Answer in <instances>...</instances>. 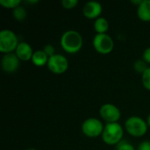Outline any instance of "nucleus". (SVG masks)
<instances>
[{"instance_id":"f257e3e1","label":"nucleus","mask_w":150,"mask_h":150,"mask_svg":"<svg viewBox=\"0 0 150 150\" xmlns=\"http://www.w3.org/2000/svg\"><path fill=\"white\" fill-rule=\"evenodd\" d=\"M61 47L68 54H76L83 47V38L81 34L74 30L66 31L61 37Z\"/></svg>"},{"instance_id":"f03ea898","label":"nucleus","mask_w":150,"mask_h":150,"mask_svg":"<svg viewBox=\"0 0 150 150\" xmlns=\"http://www.w3.org/2000/svg\"><path fill=\"white\" fill-rule=\"evenodd\" d=\"M124 130L120 123H107L102 134V139L107 145H118L123 138Z\"/></svg>"},{"instance_id":"7ed1b4c3","label":"nucleus","mask_w":150,"mask_h":150,"mask_svg":"<svg viewBox=\"0 0 150 150\" xmlns=\"http://www.w3.org/2000/svg\"><path fill=\"white\" fill-rule=\"evenodd\" d=\"M148 123L142 118L132 116L128 118L125 123L127 132L134 137H142L148 132Z\"/></svg>"},{"instance_id":"20e7f679","label":"nucleus","mask_w":150,"mask_h":150,"mask_svg":"<svg viewBox=\"0 0 150 150\" xmlns=\"http://www.w3.org/2000/svg\"><path fill=\"white\" fill-rule=\"evenodd\" d=\"M16 33L11 30H2L0 32V52L3 54L13 53L18 45Z\"/></svg>"},{"instance_id":"39448f33","label":"nucleus","mask_w":150,"mask_h":150,"mask_svg":"<svg viewBox=\"0 0 150 150\" xmlns=\"http://www.w3.org/2000/svg\"><path fill=\"white\" fill-rule=\"evenodd\" d=\"M104 128L103 123L97 118H89L82 124L83 134L90 138H96L102 135Z\"/></svg>"},{"instance_id":"423d86ee","label":"nucleus","mask_w":150,"mask_h":150,"mask_svg":"<svg viewBox=\"0 0 150 150\" xmlns=\"http://www.w3.org/2000/svg\"><path fill=\"white\" fill-rule=\"evenodd\" d=\"M93 47L98 53L108 54L113 50L114 42L112 37L106 33L96 34L93 39Z\"/></svg>"},{"instance_id":"0eeeda50","label":"nucleus","mask_w":150,"mask_h":150,"mask_svg":"<svg viewBox=\"0 0 150 150\" xmlns=\"http://www.w3.org/2000/svg\"><path fill=\"white\" fill-rule=\"evenodd\" d=\"M47 66L52 73L56 75H61L68 70L69 61L62 54H55L54 55L49 57Z\"/></svg>"},{"instance_id":"6e6552de","label":"nucleus","mask_w":150,"mask_h":150,"mask_svg":"<svg viewBox=\"0 0 150 150\" xmlns=\"http://www.w3.org/2000/svg\"><path fill=\"white\" fill-rule=\"evenodd\" d=\"M99 114L101 118L107 123H117L120 117V110L112 104H105L100 107Z\"/></svg>"},{"instance_id":"1a4fd4ad","label":"nucleus","mask_w":150,"mask_h":150,"mask_svg":"<svg viewBox=\"0 0 150 150\" xmlns=\"http://www.w3.org/2000/svg\"><path fill=\"white\" fill-rule=\"evenodd\" d=\"M19 62L20 60L15 53L5 54L1 61L2 69L6 73H14L19 68Z\"/></svg>"},{"instance_id":"9d476101","label":"nucleus","mask_w":150,"mask_h":150,"mask_svg":"<svg viewBox=\"0 0 150 150\" xmlns=\"http://www.w3.org/2000/svg\"><path fill=\"white\" fill-rule=\"evenodd\" d=\"M102 11L103 8L100 3L96 1H90L84 4L83 8V14L89 19H97L100 18L99 16L101 15Z\"/></svg>"},{"instance_id":"9b49d317","label":"nucleus","mask_w":150,"mask_h":150,"mask_svg":"<svg viewBox=\"0 0 150 150\" xmlns=\"http://www.w3.org/2000/svg\"><path fill=\"white\" fill-rule=\"evenodd\" d=\"M33 53L34 52L33 51L32 47L28 43L24 42V41L19 42L15 50V54L18 57V59L20 61H24V62L32 60Z\"/></svg>"},{"instance_id":"f8f14e48","label":"nucleus","mask_w":150,"mask_h":150,"mask_svg":"<svg viewBox=\"0 0 150 150\" xmlns=\"http://www.w3.org/2000/svg\"><path fill=\"white\" fill-rule=\"evenodd\" d=\"M137 16L144 22L150 21V0H142V4L137 7Z\"/></svg>"},{"instance_id":"ddd939ff","label":"nucleus","mask_w":150,"mask_h":150,"mask_svg":"<svg viewBox=\"0 0 150 150\" xmlns=\"http://www.w3.org/2000/svg\"><path fill=\"white\" fill-rule=\"evenodd\" d=\"M49 57L44 53L43 50H37L33 53L32 57V62L33 65L37 67H42L45 65H47Z\"/></svg>"},{"instance_id":"4468645a","label":"nucleus","mask_w":150,"mask_h":150,"mask_svg":"<svg viewBox=\"0 0 150 150\" xmlns=\"http://www.w3.org/2000/svg\"><path fill=\"white\" fill-rule=\"evenodd\" d=\"M94 29L97 33V34H103L106 33V32L109 29V23L106 18H98L94 22Z\"/></svg>"},{"instance_id":"2eb2a0df","label":"nucleus","mask_w":150,"mask_h":150,"mask_svg":"<svg viewBox=\"0 0 150 150\" xmlns=\"http://www.w3.org/2000/svg\"><path fill=\"white\" fill-rule=\"evenodd\" d=\"M26 15H27L26 10L20 5L18 6L17 8H15L14 10H12V16L18 21L25 20V18H26Z\"/></svg>"},{"instance_id":"dca6fc26","label":"nucleus","mask_w":150,"mask_h":150,"mask_svg":"<svg viewBox=\"0 0 150 150\" xmlns=\"http://www.w3.org/2000/svg\"><path fill=\"white\" fill-rule=\"evenodd\" d=\"M21 4V0H0V4L7 9L14 10Z\"/></svg>"},{"instance_id":"f3484780","label":"nucleus","mask_w":150,"mask_h":150,"mask_svg":"<svg viewBox=\"0 0 150 150\" xmlns=\"http://www.w3.org/2000/svg\"><path fill=\"white\" fill-rule=\"evenodd\" d=\"M134 69L136 70V72H138V73H140V74H143L147 69H148V63L147 62H145L142 59L141 60H137L135 62H134Z\"/></svg>"},{"instance_id":"a211bd4d","label":"nucleus","mask_w":150,"mask_h":150,"mask_svg":"<svg viewBox=\"0 0 150 150\" xmlns=\"http://www.w3.org/2000/svg\"><path fill=\"white\" fill-rule=\"evenodd\" d=\"M142 84L143 86L150 91V67L148 68V69L142 74Z\"/></svg>"},{"instance_id":"6ab92c4d","label":"nucleus","mask_w":150,"mask_h":150,"mask_svg":"<svg viewBox=\"0 0 150 150\" xmlns=\"http://www.w3.org/2000/svg\"><path fill=\"white\" fill-rule=\"evenodd\" d=\"M116 150H135L134 146L128 142L122 140L118 145H116Z\"/></svg>"},{"instance_id":"aec40b11","label":"nucleus","mask_w":150,"mask_h":150,"mask_svg":"<svg viewBox=\"0 0 150 150\" xmlns=\"http://www.w3.org/2000/svg\"><path fill=\"white\" fill-rule=\"evenodd\" d=\"M77 4H78L77 0H62V5L63 6V8L68 9V10L75 8Z\"/></svg>"},{"instance_id":"412c9836","label":"nucleus","mask_w":150,"mask_h":150,"mask_svg":"<svg viewBox=\"0 0 150 150\" xmlns=\"http://www.w3.org/2000/svg\"><path fill=\"white\" fill-rule=\"evenodd\" d=\"M42 50L44 51V53H45L48 57H51V56H53V55L55 54V49H54V47L52 45H50V44L46 45Z\"/></svg>"},{"instance_id":"4be33fe9","label":"nucleus","mask_w":150,"mask_h":150,"mask_svg":"<svg viewBox=\"0 0 150 150\" xmlns=\"http://www.w3.org/2000/svg\"><path fill=\"white\" fill-rule=\"evenodd\" d=\"M142 60L148 64H150V47L144 50L142 54Z\"/></svg>"},{"instance_id":"5701e85b","label":"nucleus","mask_w":150,"mask_h":150,"mask_svg":"<svg viewBox=\"0 0 150 150\" xmlns=\"http://www.w3.org/2000/svg\"><path fill=\"white\" fill-rule=\"evenodd\" d=\"M137 150H150V141H145L140 143Z\"/></svg>"},{"instance_id":"b1692460","label":"nucleus","mask_w":150,"mask_h":150,"mask_svg":"<svg viewBox=\"0 0 150 150\" xmlns=\"http://www.w3.org/2000/svg\"><path fill=\"white\" fill-rule=\"evenodd\" d=\"M142 0H137V1L133 0V1H131V3H132V4H136V5H137V7L142 4Z\"/></svg>"},{"instance_id":"393cba45","label":"nucleus","mask_w":150,"mask_h":150,"mask_svg":"<svg viewBox=\"0 0 150 150\" xmlns=\"http://www.w3.org/2000/svg\"><path fill=\"white\" fill-rule=\"evenodd\" d=\"M147 123H148L149 127H150V114L149 115V117H148V120H147Z\"/></svg>"},{"instance_id":"a878e982","label":"nucleus","mask_w":150,"mask_h":150,"mask_svg":"<svg viewBox=\"0 0 150 150\" xmlns=\"http://www.w3.org/2000/svg\"><path fill=\"white\" fill-rule=\"evenodd\" d=\"M25 150H36L35 149H25Z\"/></svg>"}]
</instances>
